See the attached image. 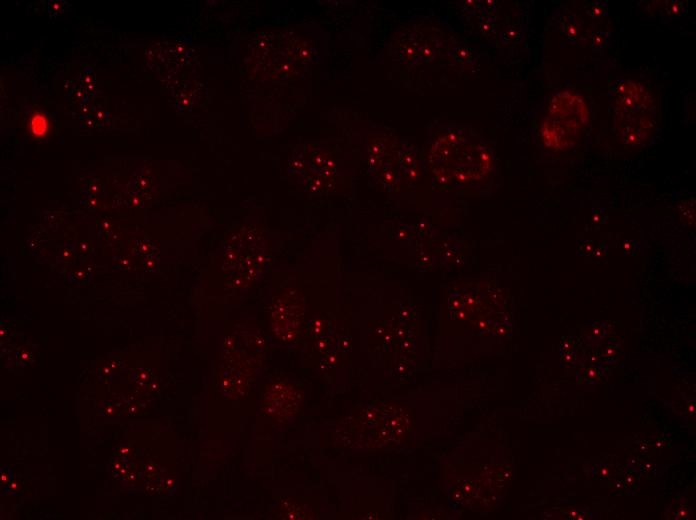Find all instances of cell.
<instances>
[{
    "instance_id": "obj_1",
    "label": "cell",
    "mask_w": 696,
    "mask_h": 520,
    "mask_svg": "<svg viewBox=\"0 0 696 520\" xmlns=\"http://www.w3.org/2000/svg\"><path fill=\"white\" fill-rule=\"evenodd\" d=\"M429 165L435 179L449 189H470L492 170V155L465 127L443 124L432 136Z\"/></svg>"
},
{
    "instance_id": "obj_2",
    "label": "cell",
    "mask_w": 696,
    "mask_h": 520,
    "mask_svg": "<svg viewBox=\"0 0 696 520\" xmlns=\"http://www.w3.org/2000/svg\"><path fill=\"white\" fill-rule=\"evenodd\" d=\"M612 113L615 134L624 144L643 145L656 130V98L644 85L634 80L625 79L616 85Z\"/></svg>"
},
{
    "instance_id": "obj_3",
    "label": "cell",
    "mask_w": 696,
    "mask_h": 520,
    "mask_svg": "<svg viewBox=\"0 0 696 520\" xmlns=\"http://www.w3.org/2000/svg\"><path fill=\"white\" fill-rule=\"evenodd\" d=\"M588 122L584 98L573 90H561L551 98L542 121L543 144L553 151H567L582 138Z\"/></svg>"
},
{
    "instance_id": "obj_4",
    "label": "cell",
    "mask_w": 696,
    "mask_h": 520,
    "mask_svg": "<svg viewBox=\"0 0 696 520\" xmlns=\"http://www.w3.org/2000/svg\"><path fill=\"white\" fill-rule=\"evenodd\" d=\"M28 129L35 138H42L48 133L49 120L42 112H34L29 118Z\"/></svg>"
}]
</instances>
